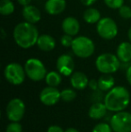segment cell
<instances>
[{
  "mask_svg": "<svg viewBox=\"0 0 131 132\" xmlns=\"http://www.w3.org/2000/svg\"><path fill=\"white\" fill-rule=\"evenodd\" d=\"M22 14H23V17L25 21L33 23V24L39 23L41 19V13H40V9L32 5L23 6Z\"/></svg>",
  "mask_w": 131,
  "mask_h": 132,
  "instance_id": "cell-12",
  "label": "cell"
},
{
  "mask_svg": "<svg viewBox=\"0 0 131 132\" xmlns=\"http://www.w3.org/2000/svg\"><path fill=\"white\" fill-rule=\"evenodd\" d=\"M40 36L35 24L24 21L15 25L13 31V37L15 43L22 49H30L37 44Z\"/></svg>",
  "mask_w": 131,
  "mask_h": 132,
  "instance_id": "cell-1",
  "label": "cell"
},
{
  "mask_svg": "<svg viewBox=\"0 0 131 132\" xmlns=\"http://www.w3.org/2000/svg\"><path fill=\"white\" fill-rule=\"evenodd\" d=\"M5 78L8 83L14 85H20L23 83L26 77L24 67L16 62H12L6 65L4 70Z\"/></svg>",
  "mask_w": 131,
  "mask_h": 132,
  "instance_id": "cell-6",
  "label": "cell"
},
{
  "mask_svg": "<svg viewBox=\"0 0 131 132\" xmlns=\"http://www.w3.org/2000/svg\"><path fill=\"white\" fill-rule=\"evenodd\" d=\"M110 124L114 132H131V113L118 111L111 116Z\"/></svg>",
  "mask_w": 131,
  "mask_h": 132,
  "instance_id": "cell-8",
  "label": "cell"
},
{
  "mask_svg": "<svg viewBox=\"0 0 131 132\" xmlns=\"http://www.w3.org/2000/svg\"><path fill=\"white\" fill-rule=\"evenodd\" d=\"M61 74L58 71H50L47 73L45 77V81L49 86L57 87L61 84L62 82V77Z\"/></svg>",
  "mask_w": 131,
  "mask_h": 132,
  "instance_id": "cell-21",
  "label": "cell"
},
{
  "mask_svg": "<svg viewBox=\"0 0 131 132\" xmlns=\"http://www.w3.org/2000/svg\"><path fill=\"white\" fill-rule=\"evenodd\" d=\"M56 67L58 71L65 77H70L74 73L75 62L73 57L68 54H62L57 59Z\"/></svg>",
  "mask_w": 131,
  "mask_h": 132,
  "instance_id": "cell-11",
  "label": "cell"
},
{
  "mask_svg": "<svg viewBox=\"0 0 131 132\" xmlns=\"http://www.w3.org/2000/svg\"><path fill=\"white\" fill-rule=\"evenodd\" d=\"M70 84L75 90H84L88 86L89 80L84 73L77 71L70 76Z\"/></svg>",
  "mask_w": 131,
  "mask_h": 132,
  "instance_id": "cell-15",
  "label": "cell"
},
{
  "mask_svg": "<svg viewBox=\"0 0 131 132\" xmlns=\"http://www.w3.org/2000/svg\"><path fill=\"white\" fill-rule=\"evenodd\" d=\"M47 132H65L64 129H62L60 126H58V125H51L47 129Z\"/></svg>",
  "mask_w": 131,
  "mask_h": 132,
  "instance_id": "cell-30",
  "label": "cell"
},
{
  "mask_svg": "<svg viewBox=\"0 0 131 132\" xmlns=\"http://www.w3.org/2000/svg\"><path fill=\"white\" fill-rule=\"evenodd\" d=\"M71 49L73 53L80 59L90 57L95 51L94 42L86 36H77L74 38Z\"/></svg>",
  "mask_w": 131,
  "mask_h": 132,
  "instance_id": "cell-4",
  "label": "cell"
},
{
  "mask_svg": "<svg viewBox=\"0 0 131 132\" xmlns=\"http://www.w3.org/2000/svg\"><path fill=\"white\" fill-rule=\"evenodd\" d=\"M130 1H131V0H130Z\"/></svg>",
  "mask_w": 131,
  "mask_h": 132,
  "instance_id": "cell-37",
  "label": "cell"
},
{
  "mask_svg": "<svg viewBox=\"0 0 131 132\" xmlns=\"http://www.w3.org/2000/svg\"><path fill=\"white\" fill-rule=\"evenodd\" d=\"M83 18H84V22L87 23L88 24H94L101 19V14L98 9L89 7L84 10Z\"/></svg>",
  "mask_w": 131,
  "mask_h": 132,
  "instance_id": "cell-20",
  "label": "cell"
},
{
  "mask_svg": "<svg viewBox=\"0 0 131 132\" xmlns=\"http://www.w3.org/2000/svg\"><path fill=\"white\" fill-rule=\"evenodd\" d=\"M99 90L101 92H108L115 85V79L111 74H102L98 79Z\"/></svg>",
  "mask_w": 131,
  "mask_h": 132,
  "instance_id": "cell-19",
  "label": "cell"
},
{
  "mask_svg": "<svg viewBox=\"0 0 131 132\" xmlns=\"http://www.w3.org/2000/svg\"><path fill=\"white\" fill-rule=\"evenodd\" d=\"M73 40H74L73 36L64 33V34L61 36V38H60V43H61V45L65 48H69V47L71 48L72 43H73Z\"/></svg>",
  "mask_w": 131,
  "mask_h": 132,
  "instance_id": "cell-27",
  "label": "cell"
},
{
  "mask_svg": "<svg viewBox=\"0 0 131 132\" xmlns=\"http://www.w3.org/2000/svg\"><path fill=\"white\" fill-rule=\"evenodd\" d=\"M116 55L121 63H129L131 61V42H123L117 48Z\"/></svg>",
  "mask_w": 131,
  "mask_h": 132,
  "instance_id": "cell-18",
  "label": "cell"
},
{
  "mask_svg": "<svg viewBox=\"0 0 131 132\" xmlns=\"http://www.w3.org/2000/svg\"><path fill=\"white\" fill-rule=\"evenodd\" d=\"M5 132H23V127L19 121H12L6 126Z\"/></svg>",
  "mask_w": 131,
  "mask_h": 132,
  "instance_id": "cell-26",
  "label": "cell"
},
{
  "mask_svg": "<svg viewBox=\"0 0 131 132\" xmlns=\"http://www.w3.org/2000/svg\"><path fill=\"white\" fill-rule=\"evenodd\" d=\"M97 0H80V2L85 6H91L96 2Z\"/></svg>",
  "mask_w": 131,
  "mask_h": 132,
  "instance_id": "cell-31",
  "label": "cell"
},
{
  "mask_svg": "<svg viewBox=\"0 0 131 132\" xmlns=\"http://www.w3.org/2000/svg\"><path fill=\"white\" fill-rule=\"evenodd\" d=\"M65 132H79V130H77L75 128H68V129H66Z\"/></svg>",
  "mask_w": 131,
  "mask_h": 132,
  "instance_id": "cell-34",
  "label": "cell"
},
{
  "mask_svg": "<svg viewBox=\"0 0 131 132\" xmlns=\"http://www.w3.org/2000/svg\"><path fill=\"white\" fill-rule=\"evenodd\" d=\"M96 31L101 39L110 40L117 36L119 28L112 18L103 17L96 23Z\"/></svg>",
  "mask_w": 131,
  "mask_h": 132,
  "instance_id": "cell-7",
  "label": "cell"
},
{
  "mask_svg": "<svg viewBox=\"0 0 131 132\" xmlns=\"http://www.w3.org/2000/svg\"><path fill=\"white\" fill-rule=\"evenodd\" d=\"M24 69L27 77L34 82H40L45 79L47 75L45 65L41 60L35 57H32L26 60L24 64Z\"/></svg>",
  "mask_w": 131,
  "mask_h": 132,
  "instance_id": "cell-5",
  "label": "cell"
},
{
  "mask_svg": "<svg viewBox=\"0 0 131 132\" xmlns=\"http://www.w3.org/2000/svg\"><path fill=\"white\" fill-rule=\"evenodd\" d=\"M19 5H23V6H25V5H31V2L32 0H17Z\"/></svg>",
  "mask_w": 131,
  "mask_h": 132,
  "instance_id": "cell-33",
  "label": "cell"
},
{
  "mask_svg": "<svg viewBox=\"0 0 131 132\" xmlns=\"http://www.w3.org/2000/svg\"><path fill=\"white\" fill-rule=\"evenodd\" d=\"M59 91L53 86H49L43 88L40 93V101L46 106H53L61 100V94Z\"/></svg>",
  "mask_w": 131,
  "mask_h": 132,
  "instance_id": "cell-10",
  "label": "cell"
},
{
  "mask_svg": "<svg viewBox=\"0 0 131 132\" xmlns=\"http://www.w3.org/2000/svg\"><path fill=\"white\" fill-rule=\"evenodd\" d=\"M88 86H89L90 88H91V90H93V92H94V91H97L99 89L98 80H95V79L89 80V84H88Z\"/></svg>",
  "mask_w": 131,
  "mask_h": 132,
  "instance_id": "cell-29",
  "label": "cell"
},
{
  "mask_svg": "<svg viewBox=\"0 0 131 132\" xmlns=\"http://www.w3.org/2000/svg\"><path fill=\"white\" fill-rule=\"evenodd\" d=\"M62 31H64V33L71 36H76L79 33L80 31V23H79L78 20L75 17L72 16H68L66 17L65 19L62 21L61 24Z\"/></svg>",
  "mask_w": 131,
  "mask_h": 132,
  "instance_id": "cell-13",
  "label": "cell"
},
{
  "mask_svg": "<svg viewBox=\"0 0 131 132\" xmlns=\"http://www.w3.org/2000/svg\"><path fill=\"white\" fill-rule=\"evenodd\" d=\"M61 94V100L63 102H72L76 98V93L75 91H74L73 89H70V88H67V89H64L63 91H61L60 93Z\"/></svg>",
  "mask_w": 131,
  "mask_h": 132,
  "instance_id": "cell-23",
  "label": "cell"
},
{
  "mask_svg": "<svg viewBox=\"0 0 131 132\" xmlns=\"http://www.w3.org/2000/svg\"><path fill=\"white\" fill-rule=\"evenodd\" d=\"M107 109L106 105L104 103L101 102H95L91 105L88 111V115L91 119L93 120H101V119L104 118L105 115L107 114Z\"/></svg>",
  "mask_w": 131,
  "mask_h": 132,
  "instance_id": "cell-17",
  "label": "cell"
},
{
  "mask_svg": "<svg viewBox=\"0 0 131 132\" xmlns=\"http://www.w3.org/2000/svg\"><path fill=\"white\" fill-rule=\"evenodd\" d=\"M103 103L109 111L118 112L124 111L130 103L129 91L126 87L120 85L114 86L105 94Z\"/></svg>",
  "mask_w": 131,
  "mask_h": 132,
  "instance_id": "cell-2",
  "label": "cell"
},
{
  "mask_svg": "<svg viewBox=\"0 0 131 132\" xmlns=\"http://www.w3.org/2000/svg\"><path fill=\"white\" fill-rule=\"evenodd\" d=\"M37 47L41 51L49 52L56 47V40L49 34H40L37 40Z\"/></svg>",
  "mask_w": 131,
  "mask_h": 132,
  "instance_id": "cell-16",
  "label": "cell"
},
{
  "mask_svg": "<svg viewBox=\"0 0 131 132\" xmlns=\"http://www.w3.org/2000/svg\"><path fill=\"white\" fill-rule=\"evenodd\" d=\"M66 0H47L44 5L45 11L50 15H58L65 11Z\"/></svg>",
  "mask_w": 131,
  "mask_h": 132,
  "instance_id": "cell-14",
  "label": "cell"
},
{
  "mask_svg": "<svg viewBox=\"0 0 131 132\" xmlns=\"http://www.w3.org/2000/svg\"><path fill=\"white\" fill-rule=\"evenodd\" d=\"M92 132H113V129L110 124H108L106 122H101L95 125Z\"/></svg>",
  "mask_w": 131,
  "mask_h": 132,
  "instance_id": "cell-24",
  "label": "cell"
},
{
  "mask_svg": "<svg viewBox=\"0 0 131 132\" xmlns=\"http://www.w3.org/2000/svg\"><path fill=\"white\" fill-rule=\"evenodd\" d=\"M119 14L123 19H130L131 18V8L128 5H123L120 8H119Z\"/></svg>",
  "mask_w": 131,
  "mask_h": 132,
  "instance_id": "cell-28",
  "label": "cell"
},
{
  "mask_svg": "<svg viewBox=\"0 0 131 132\" xmlns=\"http://www.w3.org/2000/svg\"><path fill=\"white\" fill-rule=\"evenodd\" d=\"M128 40H129V42H131V26H130L129 29H128Z\"/></svg>",
  "mask_w": 131,
  "mask_h": 132,
  "instance_id": "cell-35",
  "label": "cell"
},
{
  "mask_svg": "<svg viewBox=\"0 0 131 132\" xmlns=\"http://www.w3.org/2000/svg\"><path fill=\"white\" fill-rule=\"evenodd\" d=\"M14 12V4L11 0H1L0 14L2 15H10Z\"/></svg>",
  "mask_w": 131,
  "mask_h": 132,
  "instance_id": "cell-22",
  "label": "cell"
},
{
  "mask_svg": "<svg viewBox=\"0 0 131 132\" xmlns=\"http://www.w3.org/2000/svg\"><path fill=\"white\" fill-rule=\"evenodd\" d=\"M1 31H2V38H5V31H4V29H1Z\"/></svg>",
  "mask_w": 131,
  "mask_h": 132,
  "instance_id": "cell-36",
  "label": "cell"
},
{
  "mask_svg": "<svg viewBox=\"0 0 131 132\" xmlns=\"http://www.w3.org/2000/svg\"><path fill=\"white\" fill-rule=\"evenodd\" d=\"M95 67L101 74H113L121 67V61L115 54L102 53L97 57Z\"/></svg>",
  "mask_w": 131,
  "mask_h": 132,
  "instance_id": "cell-3",
  "label": "cell"
},
{
  "mask_svg": "<svg viewBox=\"0 0 131 132\" xmlns=\"http://www.w3.org/2000/svg\"><path fill=\"white\" fill-rule=\"evenodd\" d=\"M126 78L128 80V84L131 85V65L126 70Z\"/></svg>",
  "mask_w": 131,
  "mask_h": 132,
  "instance_id": "cell-32",
  "label": "cell"
},
{
  "mask_svg": "<svg viewBox=\"0 0 131 132\" xmlns=\"http://www.w3.org/2000/svg\"><path fill=\"white\" fill-rule=\"evenodd\" d=\"M105 5L110 9H119L124 5V0H103Z\"/></svg>",
  "mask_w": 131,
  "mask_h": 132,
  "instance_id": "cell-25",
  "label": "cell"
},
{
  "mask_svg": "<svg viewBox=\"0 0 131 132\" xmlns=\"http://www.w3.org/2000/svg\"><path fill=\"white\" fill-rule=\"evenodd\" d=\"M25 113V104L20 98H13L7 103L5 114L10 121H20Z\"/></svg>",
  "mask_w": 131,
  "mask_h": 132,
  "instance_id": "cell-9",
  "label": "cell"
}]
</instances>
